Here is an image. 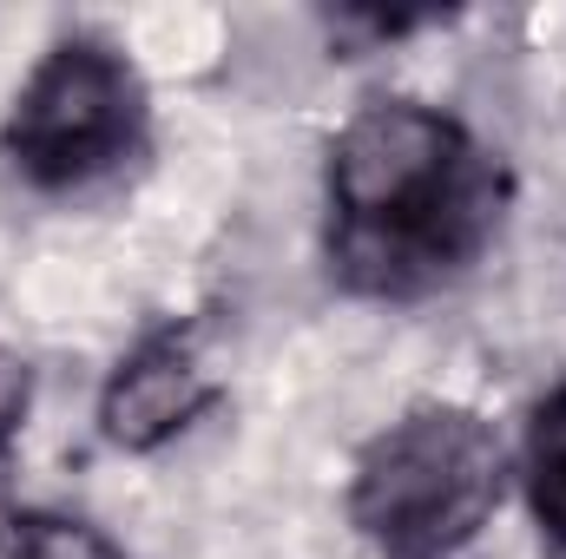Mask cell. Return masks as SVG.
<instances>
[{"label":"cell","mask_w":566,"mask_h":559,"mask_svg":"<svg viewBox=\"0 0 566 559\" xmlns=\"http://www.w3.org/2000/svg\"><path fill=\"white\" fill-rule=\"evenodd\" d=\"M323 198L329 271L356 296L409 303L488 257L507 218V171L461 119L376 99L329 139Z\"/></svg>","instance_id":"cell-1"},{"label":"cell","mask_w":566,"mask_h":559,"mask_svg":"<svg viewBox=\"0 0 566 559\" xmlns=\"http://www.w3.org/2000/svg\"><path fill=\"white\" fill-rule=\"evenodd\" d=\"M501 487V434L474 409L422 402L356 454L349 520L382 559H454L494 520Z\"/></svg>","instance_id":"cell-2"},{"label":"cell","mask_w":566,"mask_h":559,"mask_svg":"<svg viewBox=\"0 0 566 559\" xmlns=\"http://www.w3.org/2000/svg\"><path fill=\"white\" fill-rule=\"evenodd\" d=\"M145 145V80L106 40H60L20 86L0 151L40 191L113 178Z\"/></svg>","instance_id":"cell-3"},{"label":"cell","mask_w":566,"mask_h":559,"mask_svg":"<svg viewBox=\"0 0 566 559\" xmlns=\"http://www.w3.org/2000/svg\"><path fill=\"white\" fill-rule=\"evenodd\" d=\"M211 402H218V376H211L205 336L171 323V329H151L113 369V382L99 395V428H106L113 447L151 454V447L178 441Z\"/></svg>","instance_id":"cell-4"},{"label":"cell","mask_w":566,"mask_h":559,"mask_svg":"<svg viewBox=\"0 0 566 559\" xmlns=\"http://www.w3.org/2000/svg\"><path fill=\"white\" fill-rule=\"evenodd\" d=\"M521 481H527V507L541 527V547L566 553V382L547 389L527 415L521 441Z\"/></svg>","instance_id":"cell-5"},{"label":"cell","mask_w":566,"mask_h":559,"mask_svg":"<svg viewBox=\"0 0 566 559\" xmlns=\"http://www.w3.org/2000/svg\"><path fill=\"white\" fill-rule=\"evenodd\" d=\"M0 559H126L99 527L66 520V514H7Z\"/></svg>","instance_id":"cell-6"},{"label":"cell","mask_w":566,"mask_h":559,"mask_svg":"<svg viewBox=\"0 0 566 559\" xmlns=\"http://www.w3.org/2000/svg\"><path fill=\"white\" fill-rule=\"evenodd\" d=\"M27 395H33V376H27V362L0 342V441L20 428V415H27Z\"/></svg>","instance_id":"cell-7"}]
</instances>
